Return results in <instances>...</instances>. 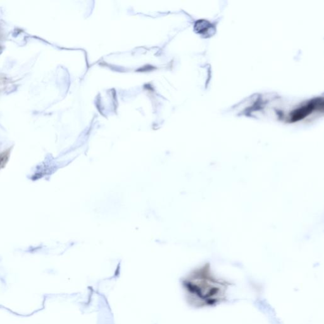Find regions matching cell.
<instances>
[{
    "mask_svg": "<svg viewBox=\"0 0 324 324\" xmlns=\"http://www.w3.org/2000/svg\"><path fill=\"white\" fill-rule=\"evenodd\" d=\"M231 284L214 277L207 267L196 271L184 280L183 285L194 305L213 306L222 301Z\"/></svg>",
    "mask_w": 324,
    "mask_h": 324,
    "instance_id": "6da1fadb",
    "label": "cell"
},
{
    "mask_svg": "<svg viewBox=\"0 0 324 324\" xmlns=\"http://www.w3.org/2000/svg\"><path fill=\"white\" fill-rule=\"evenodd\" d=\"M318 103V101L313 100L310 103H307L306 105L294 110L291 114V120L292 122L297 121L305 118L315 108Z\"/></svg>",
    "mask_w": 324,
    "mask_h": 324,
    "instance_id": "7a4b0ae2",
    "label": "cell"
}]
</instances>
